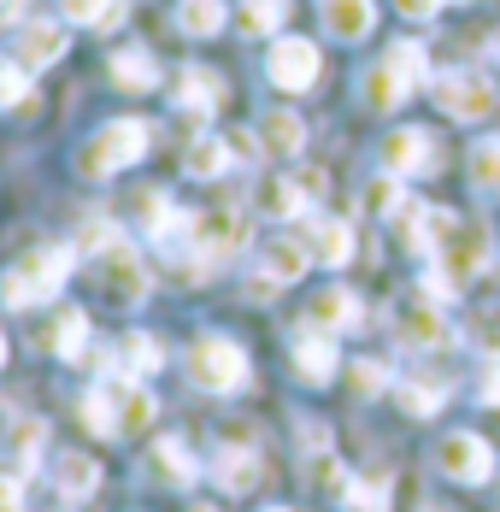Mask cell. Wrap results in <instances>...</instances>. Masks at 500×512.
<instances>
[{
  "instance_id": "6da1fadb",
  "label": "cell",
  "mask_w": 500,
  "mask_h": 512,
  "mask_svg": "<svg viewBox=\"0 0 500 512\" xmlns=\"http://www.w3.org/2000/svg\"><path fill=\"white\" fill-rule=\"evenodd\" d=\"M153 412H159V401L142 389V377H124V371H106L83 395V424L95 436H136L153 424Z\"/></svg>"
},
{
  "instance_id": "7a4b0ae2",
  "label": "cell",
  "mask_w": 500,
  "mask_h": 512,
  "mask_svg": "<svg viewBox=\"0 0 500 512\" xmlns=\"http://www.w3.org/2000/svg\"><path fill=\"white\" fill-rule=\"evenodd\" d=\"M148 124L142 118H112V124H100L95 136L77 148V177H89V183H106V177H118V171H130L136 159L148 154Z\"/></svg>"
},
{
  "instance_id": "3957f363",
  "label": "cell",
  "mask_w": 500,
  "mask_h": 512,
  "mask_svg": "<svg viewBox=\"0 0 500 512\" xmlns=\"http://www.w3.org/2000/svg\"><path fill=\"white\" fill-rule=\"evenodd\" d=\"M71 259H77V248H36V254H24L0 277V301L18 307V312L53 301L65 289V277H71Z\"/></svg>"
},
{
  "instance_id": "277c9868",
  "label": "cell",
  "mask_w": 500,
  "mask_h": 512,
  "mask_svg": "<svg viewBox=\"0 0 500 512\" xmlns=\"http://www.w3.org/2000/svg\"><path fill=\"white\" fill-rule=\"evenodd\" d=\"M430 77V59H424V48L418 42H395V48L383 53L371 71H365V83H359V95H365V106H377V112H395L418 83Z\"/></svg>"
},
{
  "instance_id": "5b68a950",
  "label": "cell",
  "mask_w": 500,
  "mask_h": 512,
  "mask_svg": "<svg viewBox=\"0 0 500 512\" xmlns=\"http://www.w3.org/2000/svg\"><path fill=\"white\" fill-rule=\"evenodd\" d=\"M495 254V236H489V224H477V218H453V230L442 236V248H436V277H448L453 289H465L483 265Z\"/></svg>"
},
{
  "instance_id": "8992f818",
  "label": "cell",
  "mask_w": 500,
  "mask_h": 512,
  "mask_svg": "<svg viewBox=\"0 0 500 512\" xmlns=\"http://www.w3.org/2000/svg\"><path fill=\"white\" fill-rule=\"evenodd\" d=\"M183 365H189V383L206 389V395H230V389L248 383V354H242V342H230V336H200Z\"/></svg>"
},
{
  "instance_id": "52a82bcc",
  "label": "cell",
  "mask_w": 500,
  "mask_h": 512,
  "mask_svg": "<svg viewBox=\"0 0 500 512\" xmlns=\"http://www.w3.org/2000/svg\"><path fill=\"white\" fill-rule=\"evenodd\" d=\"M95 277H100V295L118 301V307H142L148 301V265H142V254L124 236L106 254H95Z\"/></svg>"
},
{
  "instance_id": "ba28073f",
  "label": "cell",
  "mask_w": 500,
  "mask_h": 512,
  "mask_svg": "<svg viewBox=\"0 0 500 512\" xmlns=\"http://www.w3.org/2000/svg\"><path fill=\"white\" fill-rule=\"evenodd\" d=\"M436 106L448 118H459V124H477V118L495 112V77H483V71H442L436 77Z\"/></svg>"
},
{
  "instance_id": "9c48e42d",
  "label": "cell",
  "mask_w": 500,
  "mask_h": 512,
  "mask_svg": "<svg viewBox=\"0 0 500 512\" xmlns=\"http://www.w3.org/2000/svg\"><path fill=\"white\" fill-rule=\"evenodd\" d=\"M30 348L48 359H77L89 348V318L77 307H48L30 318Z\"/></svg>"
},
{
  "instance_id": "30bf717a",
  "label": "cell",
  "mask_w": 500,
  "mask_h": 512,
  "mask_svg": "<svg viewBox=\"0 0 500 512\" xmlns=\"http://www.w3.org/2000/svg\"><path fill=\"white\" fill-rule=\"evenodd\" d=\"M395 336L406 348H436V342H448V318H442V301L418 283V289H406L395 301Z\"/></svg>"
},
{
  "instance_id": "8fae6325",
  "label": "cell",
  "mask_w": 500,
  "mask_h": 512,
  "mask_svg": "<svg viewBox=\"0 0 500 512\" xmlns=\"http://www.w3.org/2000/svg\"><path fill=\"white\" fill-rule=\"evenodd\" d=\"M436 471L453 477V483H489L495 477V454H489V442L477 430H448L436 442Z\"/></svg>"
},
{
  "instance_id": "7c38bea8",
  "label": "cell",
  "mask_w": 500,
  "mask_h": 512,
  "mask_svg": "<svg viewBox=\"0 0 500 512\" xmlns=\"http://www.w3.org/2000/svg\"><path fill=\"white\" fill-rule=\"evenodd\" d=\"M242 242H248V218L242 212H189V254L195 259H206V265L230 259Z\"/></svg>"
},
{
  "instance_id": "4fadbf2b",
  "label": "cell",
  "mask_w": 500,
  "mask_h": 512,
  "mask_svg": "<svg viewBox=\"0 0 500 512\" xmlns=\"http://www.w3.org/2000/svg\"><path fill=\"white\" fill-rule=\"evenodd\" d=\"M318 48L306 42V36H283V42H271V59H265V77L277 83V89H289V95H306L312 83H318Z\"/></svg>"
},
{
  "instance_id": "5bb4252c",
  "label": "cell",
  "mask_w": 500,
  "mask_h": 512,
  "mask_svg": "<svg viewBox=\"0 0 500 512\" xmlns=\"http://www.w3.org/2000/svg\"><path fill=\"white\" fill-rule=\"evenodd\" d=\"M436 142H430V130H412V124H400L383 136V171H395V177H424V171H436Z\"/></svg>"
},
{
  "instance_id": "9a60e30c",
  "label": "cell",
  "mask_w": 500,
  "mask_h": 512,
  "mask_svg": "<svg viewBox=\"0 0 500 512\" xmlns=\"http://www.w3.org/2000/svg\"><path fill=\"white\" fill-rule=\"evenodd\" d=\"M306 318H312V330H324V336H348V330H365V301H359L353 289H342V283H330V289L312 295Z\"/></svg>"
},
{
  "instance_id": "2e32d148",
  "label": "cell",
  "mask_w": 500,
  "mask_h": 512,
  "mask_svg": "<svg viewBox=\"0 0 500 512\" xmlns=\"http://www.w3.org/2000/svg\"><path fill=\"white\" fill-rule=\"evenodd\" d=\"M453 218H459V212H448V206H400V236H406V248H412V254H424V259H436V248H442V236H448L453 230Z\"/></svg>"
},
{
  "instance_id": "e0dca14e",
  "label": "cell",
  "mask_w": 500,
  "mask_h": 512,
  "mask_svg": "<svg viewBox=\"0 0 500 512\" xmlns=\"http://www.w3.org/2000/svg\"><path fill=\"white\" fill-rule=\"evenodd\" d=\"M65 42H71V30L59 18H30V24H18V65L48 71L53 59H65Z\"/></svg>"
},
{
  "instance_id": "ac0fdd59",
  "label": "cell",
  "mask_w": 500,
  "mask_h": 512,
  "mask_svg": "<svg viewBox=\"0 0 500 512\" xmlns=\"http://www.w3.org/2000/svg\"><path fill=\"white\" fill-rule=\"evenodd\" d=\"M306 265H312V242L306 236L277 230V236L259 242V277H271V283H295V277H306Z\"/></svg>"
},
{
  "instance_id": "d6986e66",
  "label": "cell",
  "mask_w": 500,
  "mask_h": 512,
  "mask_svg": "<svg viewBox=\"0 0 500 512\" xmlns=\"http://www.w3.org/2000/svg\"><path fill=\"white\" fill-rule=\"evenodd\" d=\"M318 189H324V177H265L259 183V212L265 218H300Z\"/></svg>"
},
{
  "instance_id": "ffe728a7",
  "label": "cell",
  "mask_w": 500,
  "mask_h": 512,
  "mask_svg": "<svg viewBox=\"0 0 500 512\" xmlns=\"http://www.w3.org/2000/svg\"><path fill=\"white\" fill-rule=\"evenodd\" d=\"M212 477H218V489H224V495H253V489L265 483V460H259L253 448H218Z\"/></svg>"
},
{
  "instance_id": "44dd1931",
  "label": "cell",
  "mask_w": 500,
  "mask_h": 512,
  "mask_svg": "<svg viewBox=\"0 0 500 512\" xmlns=\"http://www.w3.org/2000/svg\"><path fill=\"white\" fill-rule=\"evenodd\" d=\"M295 377L300 383H330L336 377V336H324V330H306L295 336Z\"/></svg>"
},
{
  "instance_id": "7402d4cb",
  "label": "cell",
  "mask_w": 500,
  "mask_h": 512,
  "mask_svg": "<svg viewBox=\"0 0 500 512\" xmlns=\"http://www.w3.org/2000/svg\"><path fill=\"white\" fill-rule=\"evenodd\" d=\"M377 24V6L371 0H324V30L336 42H365Z\"/></svg>"
},
{
  "instance_id": "603a6c76",
  "label": "cell",
  "mask_w": 500,
  "mask_h": 512,
  "mask_svg": "<svg viewBox=\"0 0 500 512\" xmlns=\"http://www.w3.org/2000/svg\"><path fill=\"white\" fill-rule=\"evenodd\" d=\"M259 148L277 159H295L300 148H306V124H300L289 106H277V112H265L259 118Z\"/></svg>"
},
{
  "instance_id": "cb8c5ba5",
  "label": "cell",
  "mask_w": 500,
  "mask_h": 512,
  "mask_svg": "<svg viewBox=\"0 0 500 512\" xmlns=\"http://www.w3.org/2000/svg\"><path fill=\"white\" fill-rule=\"evenodd\" d=\"M112 365H118L124 377H153V371L165 365V348L153 342L148 330H130V336L112 342Z\"/></svg>"
},
{
  "instance_id": "d4e9b609",
  "label": "cell",
  "mask_w": 500,
  "mask_h": 512,
  "mask_svg": "<svg viewBox=\"0 0 500 512\" xmlns=\"http://www.w3.org/2000/svg\"><path fill=\"white\" fill-rule=\"evenodd\" d=\"M148 477L153 483H171V489H189V483L200 477V465L189 460L183 442H153L148 448Z\"/></svg>"
},
{
  "instance_id": "484cf974",
  "label": "cell",
  "mask_w": 500,
  "mask_h": 512,
  "mask_svg": "<svg viewBox=\"0 0 500 512\" xmlns=\"http://www.w3.org/2000/svg\"><path fill=\"white\" fill-rule=\"evenodd\" d=\"M218 101H224V83H218V71L189 65V71L177 77V106H183V112L206 118V112H218Z\"/></svg>"
},
{
  "instance_id": "4316f807",
  "label": "cell",
  "mask_w": 500,
  "mask_h": 512,
  "mask_svg": "<svg viewBox=\"0 0 500 512\" xmlns=\"http://www.w3.org/2000/svg\"><path fill=\"white\" fill-rule=\"evenodd\" d=\"M306 242H312V259H318V265H348L353 259V230L342 218H312Z\"/></svg>"
},
{
  "instance_id": "83f0119b",
  "label": "cell",
  "mask_w": 500,
  "mask_h": 512,
  "mask_svg": "<svg viewBox=\"0 0 500 512\" xmlns=\"http://www.w3.org/2000/svg\"><path fill=\"white\" fill-rule=\"evenodd\" d=\"M230 159H236L230 136H195V142H189V154H183V171L206 183V177H224V171H230Z\"/></svg>"
},
{
  "instance_id": "f1b7e54d",
  "label": "cell",
  "mask_w": 500,
  "mask_h": 512,
  "mask_svg": "<svg viewBox=\"0 0 500 512\" xmlns=\"http://www.w3.org/2000/svg\"><path fill=\"white\" fill-rule=\"evenodd\" d=\"M42 448H48V418H24V412H18V418L6 424V454L36 471V465H42Z\"/></svg>"
},
{
  "instance_id": "f546056e",
  "label": "cell",
  "mask_w": 500,
  "mask_h": 512,
  "mask_svg": "<svg viewBox=\"0 0 500 512\" xmlns=\"http://www.w3.org/2000/svg\"><path fill=\"white\" fill-rule=\"evenodd\" d=\"M112 83H118V89H130V95H148L153 83H159V65H153V53H148V48L112 53Z\"/></svg>"
},
{
  "instance_id": "4dcf8cb0",
  "label": "cell",
  "mask_w": 500,
  "mask_h": 512,
  "mask_svg": "<svg viewBox=\"0 0 500 512\" xmlns=\"http://www.w3.org/2000/svg\"><path fill=\"white\" fill-rule=\"evenodd\" d=\"M224 0H177V30H189V36H218L224 30Z\"/></svg>"
},
{
  "instance_id": "1f68e13d",
  "label": "cell",
  "mask_w": 500,
  "mask_h": 512,
  "mask_svg": "<svg viewBox=\"0 0 500 512\" xmlns=\"http://www.w3.org/2000/svg\"><path fill=\"white\" fill-rule=\"evenodd\" d=\"M53 483H59V495H95V483H100V465L89 460V454H65L59 460V471H53Z\"/></svg>"
},
{
  "instance_id": "d6a6232c",
  "label": "cell",
  "mask_w": 500,
  "mask_h": 512,
  "mask_svg": "<svg viewBox=\"0 0 500 512\" xmlns=\"http://www.w3.org/2000/svg\"><path fill=\"white\" fill-rule=\"evenodd\" d=\"M242 36H271V30H283V18H289V0H242Z\"/></svg>"
},
{
  "instance_id": "836d02e7",
  "label": "cell",
  "mask_w": 500,
  "mask_h": 512,
  "mask_svg": "<svg viewBox=\"0 0 500 512\" xmlns=\"http://www.w3.org/2000/svg\"><path fill=\"white\" fill-rule=\"evenodd\" d=\"M342 507L348 512H389V477H365L342 489Z\"/></svg>"
},
{
  "instance_id": "e575fe53",
  "label": "cell",
  "mask_w": 500,
  "mask_h": 512,
  "mask_svg": "<svg viewBox=\"0 0 500 512\" xmlns=\"http://www.w3.org/2000/svg\"><path fill=\"white\" fill-rule=\"evenodd\" d=\"M471 183L500 195V142H477L471 148Z\"/></svg>"
},
{
  "instance_id": "d590c367",
  "label": "cell",
  "mask_w": 500,
  "mask_h": 512,
  "mask_svg": "<svg viewBox=\"0 0 500 512\" xmlns=\"http://www.w3.org/2000/svg\"><path fill=\"white\" fill-rule=\"evenodd\" d=\"M59 18L65 24H112L118 0H59Z\"/></svg>"
},
{
  "instance_id": "8d00e7d4",
  "label": "cell",
  "mask_w": 500,
  "mask_h": 512,
  "mask_svg": "<svg viewBox=\"0 0 500 512\" xmlns=\"http://www.w3.org/2000/svg\"><path fill=\"white\" fill-rule=\"evenodd\" d=\"M442 383H400V407L412 412V418H430V412H442Z\"/></svg>"
},
{
  "instance_id": "74e56055",
  "label": "cell",
  "mask_w": 500,
  "mask_h": 512,
  "mask_svg": "<svg viewBox=\"0 0 500 512\" xmlns=\"http://www.w3.org/2000/svg\"><path fill=\"white\" fill-rule=\"evenodd\" d=\"M30 101V71L0 59V106H24Z\"/></svg>"
},
{
  "instance_id": "f35d334b",
  "label": "cell",
  "mask_w": 500,
  "mask_h": 512,
  "mask_svg": "<svg viewBox=\"0 0 500 512\" xmlns=\"http://www.w3.org/2000/svg\"><path fill=\"white\" fill-rule=\"evenodd\" d=\"M365 206H371V212H400V177L395 171H383V177H377V183H371V189H365Z\"/></svg>"
},
{
  "instance_id": "ab89813d",
  "label": "cell",
  "mask_w": 500,
  "mask_h": 512,
  "mask_svg": "<svg viewBox=\"0 0 500 512\" xmlns=\"http://www.w3.org/2000/svg\"><path fill=\"white\" fill-rule=\"evenodd\" d=\"M471 336H477L483 348H495V354H500V307H483V312H477V324H471Z\"/></svg>"
},
{
  "instance_id": "60d3db41",
  "label": "cell",
  "mask_w": 500,
  "mask_h": 512,
  "mask_svg": "<svg viewBox=\"0 0 500 512\" xmlns=\"http://www.w3.org/2000/svg\"><path fill=\"white\" fill-rule=\"evenodd\" d=\"M483 407H495V412H500V354L483 365Z\"/></svg>"
},
{
  "instance_id": "b9f144b4",
  "label": "cell",
  "mask_w": 500,
  "mask_h": 512,
  "mask_svg": "<svg viewBox=\"0 0 500 512\" xmlns=\"http://www.w3.org/2000/svg\"><path fill=\"white\" fill-rule=\"evenodd\" d=\"M0 512H24V489H18V477H0Z\"/></svg>"
},
{
  "instance_id": "7bdbcfd3",
  "label": "cell",
  "mask_w": 500,
  "mask_h": 512,
  "mask_svg": "<svg viewBox=\"0 0 500 512\" xmlns=\"http://www.w3.org/2000/svg\"><path fill=\"white\" fill-rule=\"evenodd\" d=\"M395 6L406 18H436V12H442V0H395Z\"/></svg>"
},
{
  "instance_id": "ee69618b",
  "label": "cell",
  "mask_w": 500,
  "mask_h": 512,
  "mask_svg": "<svg viewBox=\"0 0 500 512\" xmlns=\"http://www.w3.org/2000/svg\"><path fill=\"white\" fill-rule=\"evenodd\" d=\"M353 377H359V389H383V377H389V371H383V365H371V359H365V365H359V371H353Z\"/></svg>"
},
{
  "instance_id": "f6af8a7d",
  "label": "cell",
  "mask_w": 500,
  "mask_h": 512,
  "mask_svg": "<svg viewBox=\"0 0 500 512\" xmlns=\"http://www.w3.org/2000/svg\"><path fill=\"white\" fill-rule=\"evenodd\" d=\"M18 12H24V0H0V24H12Z\"/></svg>"
},
{
  "instance_id": "bcb514c9",
  "label": "cell",
  "mask_w": 500,
  "mask_h": 512,
  "mask_svg": "<svg viewBox=\"0 0 500 512\" xmlns=\"http://www.w3.org/2000/svg\"><path fill=\"white\" fill-rule=\"evenodd\" d=\"M183 512H218V507H206V501H195V507H183Z\"/></svg>"
},
{
  "instance_id": "7dc6e473",
  "label": "cell",
  "mask_w": 500,
  "mask_h": 512,
  "mask_svg": "<svg viewBox=\"0 0 500 512\" xmlns=\"http://www.w3.org/2000/svg\"><path fill=\"white\" fill-rule=\"evenodd\" d=\"M489 53H495V59H500V30H495V42H489Z\"/></svg>"
},
{
  "instance_id": "c3c4849f",
  "label": "cell",
  "mask_w": 500,
  "mask_h": 512,
  "mask_svg": "<svg viewBox=\"0 0 500 512\" xmlns=\"http://www.w3.org/2000/svg\"><path fill=\"white\" fill-rule=\"evenodd\" d=\"M0 365H6V336H0Z\"/></svg>"
},
{
  "instance_id": "681fc988",
  "label": "cell",
  "mask_w": 500,
  "mask_h": 512,
  "mask_svg": "<svg viewBox=\"0 0 500 512\" xmlns=\"http://www.w3.org/2000/svg\"><path fill=\"white\" fill-rule=\"evenodd\" d=\"M265 512H289V507H265Z\"/></svg>"
}]
</instances>
